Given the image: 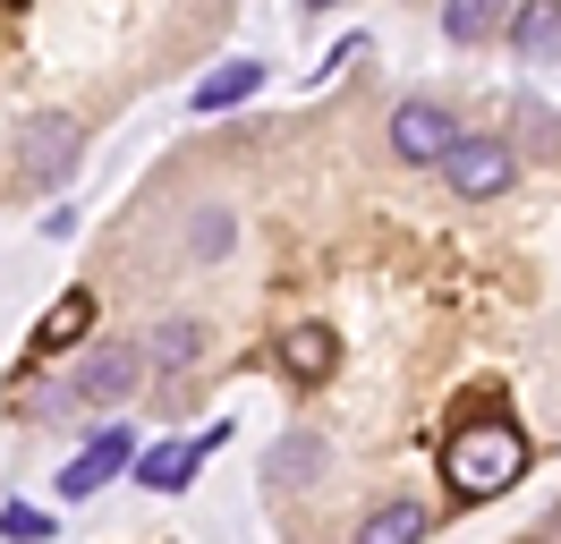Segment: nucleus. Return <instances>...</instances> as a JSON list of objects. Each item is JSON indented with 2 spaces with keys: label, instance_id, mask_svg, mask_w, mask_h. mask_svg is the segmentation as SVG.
Segmentation results:
<instances>
[{
  "label": "nucleus",
  "instance_id": "f257e3e1",
  "mask_svg": "<svg viewBox=\"0 0 561 544\" xmlns=\"http://www.w3.org/2000/svg\"><path fill=\"white\" fill-rule=\"evenodd\" d=\"M443 468H451V494L459 502H485V494H511L527 468V434L493 408V417H477V426H459L451 442H443Z\"/></svg>",
  "mask_w": 561,
  "mask_h": 544
},
{
  "label": "nucleus",
  "instance_id": "f03ea898",
  "mask_svg": "<svg viewBox=\"0 0 561 544\" xmlns=\"http://www.w3.org/2000/svg\"><path fill=\"white\" fill-rule=\"evenodd\" d=\"M77 162H85V120H69V111H43V120H26L18 128V188H69Z\"/></svg>",
  "mask_w": 561,
  "mask_h": 544
},
{
  "label": "nucleus",
  "instance_id": "7ed1b4c3",
  "mask_svg": "<svg viewBox=\"0 0 561 544\" xmlns=\"http://www.w3.org/2000/svg\"><path fill=\"white\" fill-rule=\"evenodd\" d=\"M137 374H145V358L128 349V340H94V349L51 383V408H119L128 392H137Z\"/></svg>",
  "mask_w": 561,
  "mask_h": 544
},
{
  "label": "nucleus",
  "instance_id": "20e7f679",
  "mask_svg": "<svg viewBox=\"0 0 561 544\" xmlns=\"http://www.w3.org/2000/svg\"><path fill=\"white\" fill-rule=\"evenodd\" d=\"M443 179H451L459 204H485V196H511V179H519V154L485 128H459L451 154H443Z\"/></svg>",
  "mask_w": 561,
  "mask_h": 544
},
{
  "label": "nucleus",
  "instance_id": "39448f33",
  "mask_svg": "<svg viewBox=\"0 0 561 544\" xmlns=\"http://www.w3.org/2000/svg\"><path fill=\"white\" fill-rule=\"evenodd\" d=\"M451 136H459V120L443 111V102H400V111H391V154H400L409 170H443Z\"/></svg>",
  "mask_w": 561,
  "mask_h": 544
},
{
  "label": "nucleus",
  "instance_id": "423d86ee",
  "mask_svg": "<svg viewBox=\"0 0 561 544\" xmlns=\"http://www.w3.org/2000/svg\"><path fill=\"white\" fill-rule=\"evenodd\" d=\"M128 460H137V434H128V426H103V434L85 442L69 468H60V502H94V494H103Z\"/></svg>",
  "mask_w": 561,
  "mask_h": 544
},
{
  "label": "nucleus",
  "instance_id": "0eeeda50",
  "mask_svg": "<svg viewBox=\"0 0 561 544\" xmlns=\"http://www.w3.org/2000/svg\"><path fill=\"white\" fill-rule=\"evenodd\" d=\"M221 442H230V426L213 417L205 434H187V442H162V451H145L137 485H145V494H187V485H196V468H205V460L221 451Z\"/></svg>",
  "mask_w": 561,
  "mask_h": 544
},
{
  "label": "nucleus",
  "instance_id": "6e6552de",
  "mask_svg": "<svg viewBox=\"0 0 561 544\" xmlns=\"http://www.w3.org/2000/svg\"><path fill=\"white\" fill-rule=\"evenodd\" d=\"M137 358H145V374H153V383H179V374L205 358V324H196V315H171V324H153V332H145Z\"/></svg>",
  "mask_w": 561,
  "mask_h": 544
},
{
  "label": "nucleus",
  "instance_id": "1a4fd4ad",
  "mask_svg": "<svg viewBox=\"0 0 561 544\" xmlns=\"http://www.w3.org/2000/svg\"><path fill=\"white\" fill-rule=\"evenodd\" d=\"M332 366H341V332L332 324H289L280 332V374L289 383H323Z\"/></svg>",
  "mask_w": 561,
  "mask_h": 544
},
{
  "label": "nucleus",
  "instance_id": "9d476101",
  "mask_svg": "<svg viewBox=\"0 0 561 544\" xmlns=\"http://www.w3.org/2000/svg\"><path fill=\"white\" fill-rule=\"evenodd\" d=\"M511 52H519V60H561V0H519V9H511Z\"/></svg>",
  "mask_w": 561,
  "mask_h": 544
},
{
  "label": "nucleus",
  "instance_id": "9b49d317",
  "mask_svg": "<svg viewBox=\"0 0 561 544\" xmlns=\"http://www.w3.org/2000/svg\"><path fill=\"white\" fill-rule=\"evenodd\" d=\"M255 94H264V60H221V68L196 77V94H187V102L213 120V111H239V102H255Z\"/></svg>",
  "mask_w": 561,
  "mask_h": 544
},
{
  "label": "nucleus",
  "instance_id": "f8f14e48",
  "mask_svg": "<svg viewBox=\"0 0 561 544\" xmlns=\"http://www.w3.org/2000/svg\"><path fill=\"white\" fill-rule=\"evenodd\" d=\"M230 238H239L230 204H221V196H205L196 213H187V230H179V264H221V256H230Z\"/></svg>",
  "mask_w": 561,
  "mask_h": 544
},
{
  "label": "nucleus",
  "instance_id": "ddd939ff",
  "mask_svg": "<svg viewBox=\"0 0 561 544\" xmlns=\"http://www.w3.org/2000/svg\"><path fill=\"white\" fill-rule=\"evenodd\" d=\"M511 9L519 0H443V34H451L459 52H477V43H493V34L511 26Z\"/></svg>",
  "mask_w": 561,
  "mask_h": 544
},
{
  "label": "nucleus",
  "instance_id": "4468645a",
  "mask_svg": "<svg viewBox=\"0 0 561 544\" xmlns=\"http://www.w3.org/2000/svg\"><path fill=\"white\" fill-rule=\"evenodd\" d=\"M425 528H434V510H425L417 494H391V502L366 510V528H357V536H366V544H417Z\"/></svg>",
  "mask_w": 561,
  "mask_h": 544
},
{
  "label": "nucleus",
  "instance_id": "2eb2a0df",
  "mask_svg": "<svg viewBox=\"0 0 561 544\" xmlns=\"http://www.w3.org/2000/svg\"><path fill=\"white\" fill-rule=\"evenodd\" d=\"M323 460H332V442H323V434H280L273 442V494H280V485L307 494V485L323 476Z\"/></svg>",
  "mask_w": 561,
  "mask_h": 544
},
{
  "label": "nucleus",
  "instance_id": "dca6fc26",
  "mask_svg": "<svg viewBox=\"0 0 561 544\" xmlns=\"http://www.w3.org/2000/svg\"><path fill=\"white\" fill-rule=\"evenodd\" d=\"M85 324H94V298H85V290H69V298H60V306H51V315L35 324V349H69Z\"/></svg>",
  "mask_w": 561,
  "mask_h": 544
},
{
  "label": "nucleus",
  "instance_id": "f3484780",
  "mask_svg": "<svg viewBox=\"0 0 561 544\" xmlns=\"http://www.w3.org/2000/svg\"><path fill=\"white\" fill-rule=\"evenodd\" d=\"M0 536H18V544H51V510H35V502H0Z\"/></svg>",
  "mask_w": 561,
  "mask_h": 544
},
{
  "label": "nucleus",
  "instance_id": "a211bd4d",
  "mask_svg": "<svg viewBox=\"0 0 561 544\" xmlns=\"http://www.w3.org/2000/svg\"><path fill=\"white\" fill-rule=\"evenodd\" d=\"M545 536H561V502H553V510H545Z\"/></svg>",
  "mask_w": 561,
  "mask_h": 544
},
{
  "label": "nucleus",
  "instance_id": "6ab92c4d",
  "mask_svg": "<svg viewBox=\"0 0 561 544\" xmlns=\"http://www.w3.org/2000/svg\"><path fill=\"white\" fill-rule=\"evenodd\" d=\"M307 9H341V0H307Z\"/></svg>",
  "mask_w": 561,
  "mask_h": 544
}]
</instances>
